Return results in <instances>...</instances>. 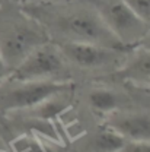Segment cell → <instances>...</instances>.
I'll return each mask as SVG.
<instances>
[{
  "label": "cell",
  "instance_id": "cell-11",
  "mask_svg": "<svg viewBox=\"0 0 150 152\" xmlns=\"http://www.w3.org/2000/svg\"><path fill=\"white\" fill-rule=\"evenodd\" d=\"M133 12L150 26V0H124Z\"/></svg>",
  "mask_w": 150,
  "mask_h": 152
},
{
  "label": "cell",
  "instance_id": "cell-13",
  "mask_svg": "<svg viewBox=\"0 0 150 152\" xmlns=\"http://www.w3.org/2000/svg\"><path fill=\"white\" fill-rule=\"evenodd\" d=\"M9 73H10V69L6 66V63L3 61V58H1V56H0V82L9 75Z\"/></svg>",
  "mask_w": 150,
  "mask_h": 152
},
{
  "label": "cell",
  "instance_id": "cell-7",
  "mask_svg": "<svg viewBox=\"0 0 150 152\" xmlns=\"http://www.w3.org/2000/svg\"><path fill=\"white\" fill-rule=\"evenodd\" d=\"M108 126L121 133L127 140H150V115L146 114L115 115Z\"/></svg>",
  "mask_w": 150,
  "mask_h": 152
},
{
  "label": "cell",
  "instance_id": "cell-12",
  "mask_svg": "<svg viewBox=\"0 0 150 152\" xmlns=\"http://www.w3.org/2000/svg\"><path fill=\"white\" fill-rule=\"evenodd\" d=\"M118 152H150V140H127Z\"/></svg>",
  "mask_w": 150,
  "mask_h": 152
},
{
  "label": "cell",
  "instance_id": "cell-5",
  "mask_svg": "<svg viewBox=\"0 0 150 152\" xmlns=\"http://www.w3.org/2000/svg\"><path fill=\"white\" fill-rule=\"evenodd\" d=\"M64 70L61 53L48 42L34 48L9 73L12 80H54Z\"/></svg>",
  "mask_w": 150,
  "mask_h": 152
},
{
  "label": "cell",
  "instance_id": "cell-2",
  "mask_svg": "<svg viewBox=\"0 0 150 152\" xmlns=\"http://www.w3.org/2000/svg\"><path fill=\"white\" fill-rule=\"evenodd\" d=\"M48 42L45 28L34 18L0 22V56L10 72L34 48Z\"/></svg>",
  "mask_w": 150,
  "mask_h": 152
},
{
  "label": "cell",
  "instance_id": "cell-8",
  "mask_svg": "<svg viewBox=\"0 0 150 152\" xmlns=\"http://www.w3.org/2000/svg\"><path fill=\"white\" fill-rule=\"evenodd\" d=\"M122 77L138 80V82H150V48L138 50L131 60L127 61L125 67L120 72Z\"/></svg>",
  "mask_w": 150,
  "mask_h": 152
},
{
  "label": "cell",
  "instance_id": "cell-9",
  "mask_svg": "<svg viewBox=\"0 0 150 152\" xmlns=\"http://www.w3.org/2000/svg\"><path fill=\"white\" fill-rule=\"evenodd\" d=\"M125 143H127V139L121 133L107 126L105 129L99 130L92 137V140L89 142V146L92 152H118Z\"/></svg>",
  "mask_w": 150,
  "mask_h": 152
},
{
  "label": "cell",
  "instance_id": "cell-1",
  "mask_svg": "<svg viewBox=\"0 0 150 152\" xmlns=\"http://www.w3.org/2000/svg\"><path fill=\"white\" fill-rule=\"evenodd\" d=\"M35 18L48 29H56L66 41L92 42L108 48L125 51V45L112 34L105 25L98 12L89 4V7L64 9L50 12L47 9H38Z\"/></svg>",
  "mask_w": 150,
  "mask_h": 152
},
{
  "label": "cell",
  "instance_id": "cell-4",
  "mask_svg": "<svg viewBox=\"0 0 150 152\" xmlns=\"http://www.w3.org/2000/svg\"><path fill=\"white\" fill-rule=\"evenodd\" d=\"M67 89V83L58 80H7L0 86V110H19L35 107L48 98Z\"/></svg>",
  "mask_w": 150,
  "mask_h": 152
},
{
  "label": "cell",
  "instance_id": "cell-10",
  "mask_svg": "<svg viewBox=\"0 0 150 152\" xmlns=\"http://www.w3.org/2000/svg\"><path fill=\"white\" fill-rule=\"evenodd\" d=\"M89 104L95 111L99 113H109L117 108L118 98L108 89H96L89 95Z\"/></svg>",
  "mask_w": 150,
  "mask_h": 152
},
{
  "label": "cell",
  "instance_id": "cell-6",
  "mask_svg": "<svg viewBox=\"0 0 150 152\" xmlns=\"http://www.w3.org/2000/svg\"><path fill=\"white\" fill-rule=\"evenodd\" d=\"M61 54L66 56L70 61L80 67L95 69L107 66L118 60V56L124 51L108 48L104 45H98L92 42H77V41H66L60 45Z\"/></svg>",
  "mask_w": 150,
  "mask_h": 152
},
{
  "label": "cell",
  "instance_id": "cell-3",
  "mask_svg": "<svg viewBox=\"0 0 150 152\" xmlns=\"http://www.w3.org/2000/svg\"><path fill=\"white\" fill-rule=\"evenodd\" d=\"M88 3L125 47L147 37L150 26L133 12L124 0H88Z\"/></svg>",
  "mask_w": 150,
  "mask_h": 152
}]
</instances>
